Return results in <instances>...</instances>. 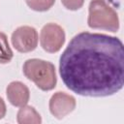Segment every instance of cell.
<instances>
[{
  "mask_svg": "<svg viewBox=\"0 0 124 124\" xmlns=\"http://www.w3.org/2000/svg\"><path fill=\"white\" fill-rule=\"evenodd\" d=\"M59 75L66 87L78 95H114L124 85L123 43L114 36L80 32L62 52Z\"/></svg>",
  "mask_w": 124,
  "mask_h": 124,
  "instance_id": "obj_1",
  "label": "cell"
},
{
  "mask_svg": "<svg viewBox=\"0 0 124 124\" xmlns=\"http://www.w3.org/2000/svg\"><path fill=\"white\" fill-rule=\"evenodd\" d=\"M23 75L43 91H50L57 83L55 66L49 62L39 58L27 59L22 67Z\"/></svg>",
  "mask_w": 124,
  "mask_h": 124,
  "instance_id": "obj_2",
  "label": "cell"
},
{
  "mask_svg": "<svg viewBox=\"0 0 124 124\" xmlns=\"http://www.w3.org/2000/svg\"><path fill=\"white\" fill-rule=\"evenodd\" d=\"M87 24L92 29L117 32L119 29L118 14L106 0H91L88 7Z\"/></svg>",
  "mask_w": 124,
  "mask_h": 124,
  "instance_id": "obj_3",
  "label": "cell"
},
{
  "mask_svg": "<svg viewBox=\"0 0 124 124\" xmlns=\"http://www.w3.org/2000/svg\"><path fill=\"white\" fill-rule=\"evenodd\" d=\"M65 31L57 23H46L41 29L40 44L42 48L48 53L58 52L65 44Z\"/></svg>",
  "mask_w": 124,
  "mask_h": 124,
  "instance_id": "obj_4",
  "label": "cell"
},
{
  "mask_svg": "<svg viewBox=\"0 0 124 124\" xmlns=\"http://www.w3.org/2000/svg\"><path fill=\"white\" fill-rule=\"evenodd\" d=\"M38 32L29 25L17 27L11 36V42L16 50L21 53H27L36 49L38 46Z\"/></svg>",
  "mask_w": 124,
  "mask_h": 124,
  "instance_id": "obj_5",
  "label": "cell"
},
{
  "mask_svg": "<svg viewBox=\"0 0 124 124\" xmlns=\"http://www.w3.org/2000/svg\"><path fill=\"white\" fill-rule=\"evenodd\" d=\"M76 98L62 91L55 92L48 102L49 111L57 119H62L70 114L76 108Z\"/></svg>",
  "mask_w": 124,
  "mask_h": 124,
  "instance_id": "obj_6",
  "label": "cell"
},
{
  "mask_svg": "<svg viewBox=\"0 0 124 124\" xmlns=\"http://www.w3.org/2000/svg\"><path fill=\"white\" fill-rule=\"evenodd\" d=\"M6 95L11 105L20 108L27 105L30 98V91L27 85H25L23 82L16 80L7 85Z\"/></svg>",
  "mask_w": 124,
  "mask_h": 124,
  "instance_id": "obj_7",
  "label": "cell"
},
{
  "mask_svg": "<svg viewBox=\"0 0 124 124\" xmlns=\"http://www.w3.org/2000/svg\"><path fill=\"white\" fill-rule=\"evenodd\" d=\"M16 122L18 124H41L42 117L32 106H22L17 111Z\"/></svg>",
  "mask_w": 124,
  "mask_h": 124,
  "instance_id": "obj_8",
  "label": "cell"
},
{
  "mask_svg": "<svg viewBox=\"0 0 124 124\" xmlns=\"http://www.w3.org/2000/svg\"><path fill=\"white\" fill-rule=\"evenodd\" d=\"M14 57L13 50L9 45L8 37L5 33L0 32V64H8Z\"/></svg>",
  "mask_w": 124,
  "mask_h": 124,
  "instance_id": "obj_9",
  "label": "cell"
},
{
  "mask_svg": "<svg viewBox=\"0 0 124 124\" xmlns=\"http://www.w3.org/2000/svg\"><path fill=\"white\" fill-rule=\"evenodd\" d=\"M26 5L36 12H46L55 3V0H25Z\"/></svg>",
  "mask_w": 124,
  "mask_h": 124,
  "instance_id": "obj_10",
  "label": "cell"
},
{
  "mask_svg": "<svg viewBox=\"0 0 124 124\" xmlns=\"http://www.w3.org/2000/svg\"><path fill=\"white\" fill-rule=\"evenodd\" d=\"M84 1L85 0H61V3L67 10L78 11L83 6Z\"/></svg>",
  "mask_w": 124,
  "mask_h": 124,
  "instance_id": "obj_11",
  "label": "cell"
},
{
  "mask_svg": "<svg viewBox=\"0 0 124 124\" xmlns=\"http://www.w3.org/2000/svg\"><path fill=\"white\" fill-rule=\"evenodd\" d=\"M6 112H7V108H6L5 101L3 100L2 97H0V119L5 117Z\"/></svg>",
  "mask_w": 124,
  "mask_h": 124,
  "instance_id": "obj_12",
  "label": "cell"
}]
</instances>
